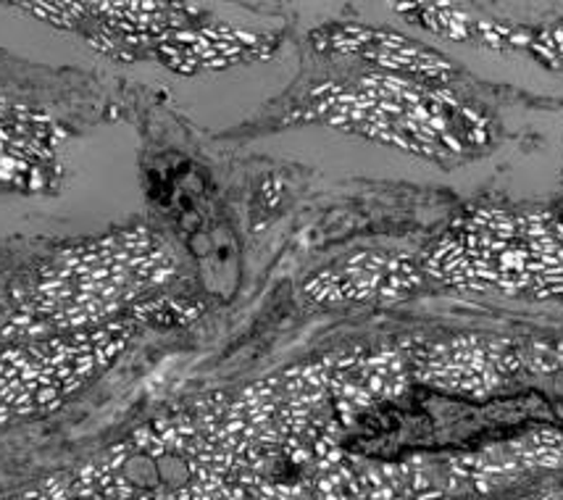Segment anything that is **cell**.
Segmentation results:
<instances>
[{"label": "cell", "mask_w": 563, "mask_h": 500, "mask_svg": "<svg viewBox=\"0 0 563 500\" xmlns=\"http://www.w3.org/2000/svg\"><path fill=\"white\" fill-rule=\"evenodd\" d=\"M179 275L177 253L147 226L48 253L0 290V345L77 335L122 322Z\"/></svg>", "instance_id": "cell-1"}, {"label": "cell", "mask_w": 563, "mask_h": 500, "mask_svg": "<svg viewBox=\"0 0 563 500\" xmlns=\"http://www.w3.org/2000/svg\"><path fill=\"white\" fill-rule=\"evenodd\" d=\"M135 319L77 335L0 345V426L56 411L90 388L137 337Z\"/></svg>", "instance_id": "cell-2"}]
</instances>
